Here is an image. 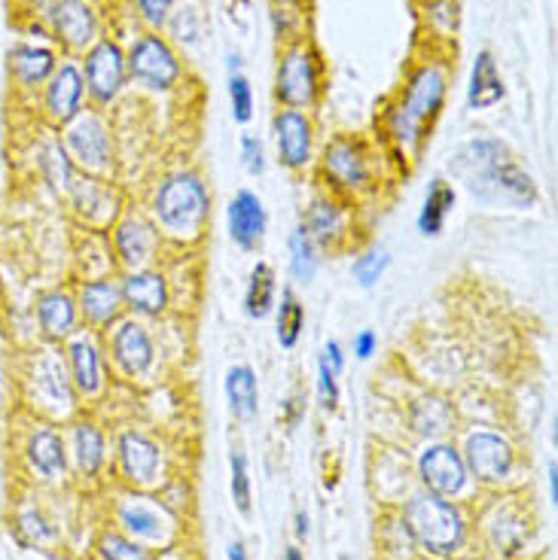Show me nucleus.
Listing matches in <instances>:
<instances>
[{
    "mask_svg": "<svg viewBox=\"0 0 558 560\" xmlns=\"http://www.w3.org/2000/svg\"><path fill=\"white\" fill-rule=\"evenodd\" d=\"M111 353H114V363L119 365V372L129 378L150 372V365L156 360L153 338L147 332V326L138 320L116 323L114 336H111Z\"/></svg>",
    "mask_w": 558,
    "mask_h": 560,
    "instance_id": "dca6fc26",
    "label": "nucleus"
},
{
    "mask_svg": "<svg viewBox=\"0 0 558 560\" xmlns=\"http://www.w3.org/2000/svg\"><path fill=\"white\" fill-rule=\"evenodd\" d=\"M345 369V357L339 341H327V348L317 360V393H321V402L327 411L339 406V375Z\"/></svg>",
    "mask_w": 558,
    "mask_h": 560,
    "instance_id": "c9c22d12",
    "label": "nucleus"
},
{
    "mask_svg": "<svg viewBox=\"0 0 558 560\" xmlns=\"http://www.w3.org/2000/svg\"><path fill=\"white\" fill-rule=\"evenodd\" d=\"M101 560H150L141 542L129 539L126 533H104L98 539Z\"/></svg>",
    "mask_w": 558,
    "mask_h": 560,
    "instance_id": "ea45409f",
    "label": "nucleus"
},
{
    "mask_svg": "<svg viewBox=\"0 0 558 560\" xmlns=\"http://www.w3.org/2000/svg\"><path fill=\"white\" fill-rule=\"evenodd\" d=\"M302 225H305V232L312 235L317 247H339L345 235H348V217H345V210L336 201H327V198H321V201H315L309 208Z\"/></svg>",
    "mask_w": 558,
    "mask_h": 560,
    "instance_id": "393cba45",
    "label": "nucleus"
},
{
    "mask_svg": "<svg viewBox=\"0 0 558 560\" xmlns=\"http://www.w3.org/2000/svg\"><path fill=\"white\" fill-rule=\"evenodd\" d=\"M28 463L31 469L46 481H56L68 469V448L65 439L53 427H37L28 439Z\"/></svg>",
    "mask_w": 558,
    "mask_h": 560,
    "instance_id": "5701e85b",
    "label": "nucleus"
},
{
    "mask_svg": "<svg viewBox=\"0 0 558 560\" xmlns=\"http://www.w3.org/2000/svg\"><path fill=\"white\" fill-rule=\"evenodd\" d=\"M114 250L131 271L147 268L159 250V229L141 213H126L114 229Z\"/></svg>",
    "mask_w": 558,
    "mask_h": 560,
    "instance_id": "4468645a",
    "label": "nucleus"
},
{
    "mask_svg": "<svg viewBox=\"0 0 558 560\" xmlns=\"http://www.w3.org/2000/svg\"><path fill=\"white\" fill-rule=\"evenodd\" d=\"M275 150L281 165L290 171L309 168L312 162V147H315V128L312 119L302 110H278L272 119Z\"/></svg>",
    "mask_w": 558,
    "mask_h": 560,
    "instance_id": "f8f14e48",
    "label": "nucleus"
},
{
    "mask_svg": "<svg viewBox=\"0 0 558 560\" xmlns=\"http://www.w3.org/2000/svg\"><path fill=\"white\" fill-rule=\"evenodd\" d=\"M71 454L77 469L83 476H98V469L107 460V445H104V433L95 423H77L71 433Z\"/></svg>",
    "mask_w": 558,
    "mask_h": 560,
    "instance_id": "7c9ffc66",
    "label": "nucleus"
},
{
    "mask_svg": "<svg viewBox=\"0 0 558 560\" xmlns=\"http://www.w3.org/2000/svg\"><path fill=\"white\" fill-rule=\"evenodd\" d=\"M86 101V83H83V70L73 61H61L56 73L46 80L44 89V110L56 126H68L83 113Z\"/></svg>",
    "mask_w": 558,
    "mask_h": 560,
    "instance_id": "ddd939ff",
    "label": "nucleus"
},
{
    "mask_svg": "<svg viewBox=\"0 0 558 560\" xmlns=\"http://www.w3.org/2000/svg\"><path fill=\"white\" fill-rule=\"evenodd\" d=\"M503 162H507V147H503L501 140H470L452 159V174L467 183V189H470L473 196L488 201L491 174L501 168Z\"/></svg>",
    "mask_w": 558,
    "mask_h": 560,
    "instance_id": "9d476101",
    "label": "nucleus"
},
{
    "mask_svg": "<svg viewBox=\"0 0 558 560\" xmlns=\"http://www.w3.org/2000/svg\"><path fill=\"white\" fill-rule=\"evenodd\" d=\"M242 165L247 174H254L259 177L263 171H266V147H263V140L254 138V135H244L242 138Z\"/></svg>",
    "mask_w": 558,
    "mask_h": 560,
    "instance_id": "a18cd8bd",
    "label": "nucleus"
},
{
    "mask_svg": "<svg viewBox=\"0 0 558 560\" xmlns=\"http://www.w3.org/2000/svg\"><path fill=\"white\" fill-rule=\"evenodd\" d=\"M119 290H123V305L141 317H159L168 308V283L159 271H150V268L129 271L119 283Z\"/></svg>",
    "mask_w": 558,
    "mask_h": 560,
    "instance_id": "aec40b11",
    "label": "nucleus"
},
{
    "mask_svg": "<svg viewBox=\"0 0 558 560\" xmlns=\"http://www.w3.org/2000/svg\"><path fill=\"white\" fill-rule=\"evenodd\" d=\"M452 408L445 399L440 396H425V399H418L412 411H409V423H412V430L418 435H428V439H440L452 430Z\"/></svg>",
    "mask_w": 558,
    "mask_h": 560,
    "instance_id": "72a5a7b5",
    "label": "nucleus"
},
{
    "mask_svg": "<svg viewBox=\"0 0 558 560\" xmlns=\"http://www.w3.org/2000/svg\"><path fill=\"white\" fill-rule=\"evenodd\" d=\"M549 503H558V463H549Z\"/></svg>",
    "mask_w": 558,
    "mask_h": 560,
    "instance_id": "09e8293b",
    "label": "nucleus"
},
{
    "mask_svg": "<svg viewBox=\"0 0 558 560\" xmlns=\"http://www.w3.org/2000/svg\"><path fill=\"white\" fill-rule=\"evenodd\" d=\"M445 89H449V77H445L443 65L430 61L409 77L400 101L394 104V110L387 116V131L403 150H416L425 140V131L443 107Z\"/></svg>",
    "mask_w": 558,
    "mask_h": 560,
    "instance_id": "f257e3e1",
    "label": "nucleus"
},
{
    "mask_svg": "<svg viewBox=\"0 0 558 560\" xmlns=\"http://www.w3.org/2000/svg\"><path fill=\"white\" fill-rule=\"evenodd\" d=\"M153 217L159 229L172 238H199L211 217V192L201 177L189 171H177L159 183L153 196Z\"/></svg>",
    "mask_w": 558,
    "mask_h": 560,
    "instance_id": "7ed1b4c3",
    "label": "nucleus"
},
{
    "mask_svg": "<svg viewBox=\"0 0 558 560\" xmlns=\"http://www.w3.org/2000/svg\"><path fill=\"white\" fill-rule=\"evenodd\" d=\"M126 68H129V80L150 92H172L184 77L181 56L159 31H147L131 43V49L126 52Z\"/></svg>",
    "mask_w": 558,
    "mask_h": 560,
    "instance_id": "39448f33",
    "label": "nucleus"
},
{
    "mask_svg": "<svg viewBox=\"0 0 558 560\" xmlns=\"http://www.w3.org/2000/svg\"><path fill=\"white\" fill-rule=\"evenodd\" d=\"M275 3H290V7H293V3H300V0H275Z\"/></svg>",
    "mask_w": 558,
    "mask_h": 560,
    "instance_id": "6e6d98bb",
    "label": "nucleus"
},
{
    "mask_svg": "<svg viewBox=\"0 0 558 560\" xmlns=\"http://www.w3.org/2000/svg\"><path fill=\"white\" fill-rule=\"evenodd\" d=\"M116 518H119V527L126 530V536L135 542H153L156 546V542H168L174 533L168 515L153 503H147L143 497H129L119 505Z\"/></svg>",
    "mask_w": 558,
    "mask_h": 560,
    "instance_id": "a211bd4d",
    "label": "nucleus"
},
{
    "mask_svg": "<svg viewBox=\"0 0 558 560\" xmlns=\"http://www.w3.org/2000/svg\"><path fill=\"white\" fill-rule=\"evenodd\" d=\"M226 225H230V238L235 247L257 250L266 238V208H263L257 192L242 189L232 198L230 210H226Z\"/></svg>",
    "mask_w": 558,
    "mask_h": 560,
    "instance_id": "6ab92c4d",
    "label": "nucleus"
},
{
    "mask_svg": "<svg viewBox=\"0 0 558 560\" xmlns=\"http://www.w3.org/2000/svg\"><path fill=\"white\" fill-rule=\"evenodd\" d=\"M324 174L345 192H360L370 186V159L358 140L336 138L324 150Z\"/></svg>",
    "mask_w": 558,
    "mask_h": 560,
    "instance_id": "2eb2a0df",
    "label": "nucleus"
},
{
    "mask_svg": "<svg viewBox=\"0 0 558 560\" xmlns=\"http://www.w3.org/2000/svg\"><path fill=\"white\" fill-rule=\"evenodd\" d=\"M135 3V13L141 19L143 25L150 31H162L168 25V19H172L174 7H177V0H131Z\"/></svg>",
    "mask_w": 558,
    "mask_h": 560,
    "instance_id": "c03bdc74",
    "label": "nucleus"
},
{
    "mask_svg": "<svg viewBox=\"0 0 558 560\" xmlns=\"http://www.w3.org/2000/svg\"><path fill=\"white\" fill-rule=\"evenodd\" d=\"M123 308H126V305H123V290H119V283L111 278H98L83 283L80 299H77V311L83 314V320H86L89 326H98V329L119 320Z\"/></svg>",
    "mask_w": 558,
    "mask_h": 560,
    "instance_id": "412c9836",
    "label": "nucleus"
},
{
    "mask_svg": "<svg viewBox=\"0 0 558 560\" xmlns=\"http://www.w3.org/2000/svg\"><path fill=\"white\" fill-rule=\"evenodd\" d=\"M34 384H37V399L44 406L68 408L71 406V375L65 372V365L58 363L56 357H40L37 360V372H34Z\"/></svg>",
    "mask_w": 558,
    "mask_h": 560,
    "instance_id": "c85d7f7f",
    "label": "nucleus"
},
{
    "mask_svg": "<svg viewBox=\"0 0 558 560\" xmlns=\"http://www.w3.org/2000/svg\"><path fill=\"white\" fill-rule=\"evenodd\" d=\"M297 536H300V539H305V536H309V515H305V512H300V515H297Z\"/></svg>",
    "mask_w": 558,
    "mask_h": 560,
    "instance_id": "3c124183",
    "label": "nucleus"
},
{
    "mask_svg": "<svg viewBox=\"0 0 558 560\" xmlns=\"http://www.w3.org/2000/svg\"><path fill=\"white\" fill-rule=\"evenodd\" d=\"M375 348H379V336L372 329H360L358 336H354V357L358 360H370Z\"/></svg>",
    "mask_w": 558,
    "mask_h": 560,
    "instance_id": "de8ad7c7",
    "label": "nucleus"
},
{
    "mask_svg": "<svg viewBox=\"0 0 558 560\" xmlns=\"http://www.w3.org/2000/svg\"><path fill=\"white\" fill-rule=\"evenodd\" d=\"M73 208L92 223H107L116 213V192L101 180H80L71 186Z\"/></svg>",
    "mask_w": 558,
    "mask_h": 560,
    "instance_id": "c756f323",
    "label": "nucleus"
},
{
    "mask_svg": "<svg viewBox=\"0 0 558 560\" xmlns=\"http://www.w3.org/2000/svg\"><path fill=\"white\" fill-rule=\"evenodd\" d=\"M65 150L89 174H107L114 168V138L98 113H80L65 126Z\"/></svg>",
    "mask_w": 558,
    "mask_h": 560,
    "instance_id": "0eeeda50",
    "label": "nucleus"
},
{
    "mask_svg": "<svg viewBox=\"0 0 558 560\" xmlns=\"http://www.w3.org/2000/svg\"><path fill=\"white\" fill-rule=\"evenodd\" d=\"M321 95V58L309 43L297 40L278 58L275 73V98L287 110H309Z\"/></svg>",
    "mask_w": 558,
    "mask_h": 560,
    "instance_id": "20e7f679",
    "label": "nucleus"
},
{
    "mask_svg": "<svg viewBox=\"0 0 558 560\" xmlns=\"http://www.w3.org/2000/svg\"><path fill=\"white\" fill-rule=\"evenodd\" d=\"M230 73H242V58L230 56Z\"/></svg>",
    "mask_w": 558,
    "mask_h": 560,
    "instance_id": "864d4df0",
    "label": "nucleus"
},
{
    "mask_svg": "<svg viewBox=\"0 0 558 560\" xmlns=\"http://www.w3.org/2000/svg\"><path fill=\"white\" fill-rule=\"evenodd\" d=\"M168 28H172L174 40L184 43V46H196L201 40V31H205V19L196 3H181L174 7L172 19H168Z\"/></svg>",
    "mask_w": 558,
    "mask_h": 560,
    "instance_id": "58836bf2",
    "label": "nucleus"
},
{
    "mask_svg": "<svg viewBox=\"0 0 558 560\" xmlns=\"http://www.w3.org/2000/svg\"><path fill=\"white\" fill-rule=\"evenodd\" d=\"M455 208V189H452V183L437 180L430 183L428 196H425V205L418 210V232L425 235V238H437L440 232H443L445 217L452 213Z\"/></svg>",
    "mask_w": 558,
    "mask_h": 560,
    "instance_id": "2f4dec72",
    "label": "nucleus"
},
{
    "mask_svg": "<svg viewBox=\"0 0 558 560\" xmlns=\"http://www.w3.org/2000/svg\"><path fill=\"white\" fill-rule=\"evenodd\" d=\"M116 451H119V469H123L126 481L138 485V488L156 485L159 472H162V451L153 439L131 430V433L119 435Z\"/></svg>",
    "mask_w": 558,
    "mask_h": 560,
    "instance_id": "f3484780",
    "label": "nucleus"
},
{
    "mask_svg": "<svg viewBox=\"0 0 558 560\" xmlns=\"http://www.w3.org/2000/svg\"><path fill=\"white\" fill-rule=\"evenodd\" d=\"M19 530L25 533L31 542H46V539H53V530H49L46 518L40 512H34V509L19 515Z\"/></svg>",
    "mask_w": 558,
    "mask_h": 560,
    "instance_id": "49530a36",
    "label": "nucleus"
},
{
    "mask_svg": "<svg viewBox=\"0 0 558 560\" xmlns=\"http://www.w3.org/2000/svg\"><path fill=\"white\" fill-rule=\"evenodd\" d=\"M40 174L53 189L71 192V186L77 183V171H73L71 155H68L61 140H49L40 147Z\"/></svg>",
    "mask_w": 558,
    "mask_h": 560,
    "instance_id": "f704fd0d",
    "label": "nucleus"
},
{
    "mask_svg": "<svg viewBox=\"0 0 558 560\" xmlns=\"http://www.w3.org/2000/svg\"><path fill=\"white\" fill-rule=\"evenodd\" d=\"M275 293H278V283H275V271L269 262H257L247 280V293H244V311L247 317L254 320H266L275 308Z\"/></svg>",
    "mask_w": 558,
    "mask_h": 560,
    "instance_id": "473e14b6",
    "label": "nucleus"
},
{
    "mask_svg": "<svg viewBox=\"0 0 558 560\" xmlns=\"http://www.w3.org/2000/svg\"><path fill=\"white\" fill-rule=\"evenodd\" d=\"M321 266V256H317V244L312 235L305 232V225H297L290 232V275L297 283H312Z\"/></svg>",
    "mask_w": 558,
    "mask_h": 560,
    "instance_id": "e433bc0d",
    "label": "nucleus"
},
{
    "mask_svg": "<svg viewBox=\"0 0 558 560\" xmlns=\"http://www.w3.org/2000/svg\"><path fill=\"white\" fill-rule=\"evenodd\" d=\"M503 101V80L498 77V65L495 56L483 49L470 70V85H467V104L470 110H488Z\"/></svg>",
    "mask_w": 558,
    "mask_h": 560,
    "instance_id": "a878e982",
    "label": "nucleus"
},
{
    "mask_svg": "<svg viewBox=\"0 0 558 560\" xmlns=\"http://www.w3.org/2000/svg\"><path fill=\"white\" fill-rule=\"evenodd\" d=\"M418 478L428 493H437V497H458L461 490L467 488V466L461 460V451L445 445V442H437L430 448L421 451L418 457Z\"/></svg>",
    "mask_w": 558,
    "mask_h": 560,
    "instance_id": "1a4fd4ad",
    "label": "nucleus"
},
{
    "mask_svg": "<svg viewBox=\"0 0 558 560\" xmlns=\"http://www.w3.org/2000/svg\"><path fill=\"white\" fill-rule=\"evenodd\" d=\"M230 101H232V119L244 126L254 116V92L244 73H230Z\"/></svg>",
    "mask_w": 558,
    "mask_h": 560,
    "instance_id": "37998d69",
    "label": "nucleus"
},
{
    "mask_svg": "<svg viewBox=\"0 0 558 560\" xmlns=\"http://www.w3.org/2000/svg\"><path fill=\"white\" fill-rule=\"evenodd\" d=\"M56 52L46 49V46H15L10 52V70H13L19 85H25V89L46 85V80L56 73Z\"/></svg>",
    "mask_w": 558,
    "mask_h": 560,
    "instance_id": "bb28decb",
    "label": "nucleus"
},
{
    "mask_svg": "<svg viewBox=\"0 0 558 560\" xmlns=\"http://www.w3.org/2000/svg\"><path fill=\"white\" fill-rule=\"evenodd\" d=\"M230 560H247V551H244L242 542H232V546H230Z\"/></svg>",
    "mask_w": 558,
    "mask_h": 560,
    "instance_id": "603ef678",
    "label": "nucleus"
},
{
    "mask_svg": "<svg viewBox=\"0 0 558 560\" xmlns=\"http://www.w3.org/2000/svg\"><path fill=\"white\" fill-rule=\"evenodd\" d=\"M387 266H391V256H387V250H370V253H363V256H358V262H354V268H351V275H354V280H358L363 290H372V287L382 280Z\"/></svg>",
    "mask_w": 558,
    "mask_h": 560,
    "instance_id": "a19ab883",
    "label": "nucleus"
},
{
    "mask_svg": "<svg viewBox=\"0 0 558 560\" xmlns=\"http://www.w3.org/2000/svg\"><path fill=\"white\" fill-rule=\"evenodd\" d=\"M68 369L71 384L80 396H95L104 387V363H101L98 345L89 336H77L68 345Z\"/></svg>",
    "mask_w": 558,
    "mask_h": 560,
    "instance_id": "4be33fe9",
    "label": "nucleus"
},
{
    "mask_svg": "<svg viewBox=\"0 0 558 560\" xmlns=\"http://www.w3.org/2000/svg\"><path fill=\"white\" fill-rule=\"evenodd\" d=\"M302 326H305V308L297 299V293L287 287L281 293V305H278V345L281 348H297V341L302 336Z\"/></svg>",
    "mask_w": 558,
    "mask_h": 560,
    "instance_id": "4c0bfd02",
    "label": "nucleus"
},
{
    "mask_svg": "<svg viewBox=\"0 0 558 560\" xmlns=\"http://www.w3.org/2000/svg\"><path fill=\"white\" fill-rule=\"evenodd\" d=\"M223 390H226V399H230L232 418L251 420L257 415L259 387L251 365H232L226 372V381H223Z\"/></svg>",
    "mask_w": 558,
    "mask_h": 560,
    "instance_id": "cd10ccee",
    "label": "nucleus"
},
{
    "mask_svg": "<svg viewBox=\"0 0 558 560\" xmlns=\"http://www.w3.org/2000/svg\"><path fill=\"white\" fill-rule=\"evenodd\" d=\"M461 460L467 466V476L483 481V485H501L507 478L513 476L515 454L513 445L498 433H488V430H476L467 435L464 451H461Z\"/></svg>",
    "mask_w": 558,
    "mask_h": 560,
    "instance_id": "6e6552de",
    "label": "nucleus"
},
{
    "mask_svg": "<svg viewBox=\"0 0 558 560\" xmlns=\"http://www.w3.org/2000/svg\"><path fill=\"white\" fill-rule=\"evenodd\" d=\"M77 317H80L77 302L61 290H53V293H44L37 299V323H40V332L49 341H61V338L73 336Z\"/></svg>",
    "mask_w": 558,
    "mask_h": 560,
    "instance_id": "b1692460",
    "label": "nucleus"
},
{
    "mask_svg": "<svg viewBox=\"0 0 558 560\" xmlns=\"http://www.w3.org/2000/svg\"><path fill=\"white\" fill-rule=\"evenodd\" d=\"M83 83H86V95L98 107H111L123 89L129 83V68H126V49L116 40L98 37L86 49L83 58Z\"/></svg>",
    "mask_w": 558,
    "mask_h": 560,
    "instance_id": "423d86ee",
    "label": "nucleus"
},
{
    "mask_svg": "<svg viewBox=\"0 0 558 560\" xmlns=\"http://www.w3.org/2000/svg\"><path fill=\"white\" fill-rule=\"evenodd\" d=\"M49 25L56 40L73 52H86L101 34L98 13L89 0H56L49 7Z\"/></svg>",
    "mask_w": 558,
    "mask_h": 560,
    "instance_id": "9b49d317",
    "label": "nucleus"
},
{
    "mask_svg": "<svg viewBox=\"0 0 558 560\" xmlns=\"http://www.w3.org/2000/svg\"><path fill=\"white\" fill-rule=\"evenodd\" d=\"M302 406H305V402H302V396H293V399L287 402V420H290V423H297V420H300Z\"/></svg>",
    "mask_w": 558,
    "mask_h": 560,
    "instance_id": "8fccbe9b",
    "label": "nucleus"
},
{
    "mask_svg": "<svg viewBox=\"0 0 558 560\" xmlns=\"http://www.w3.org/2000/svg\"><path fill=\"white\" fill-rule=\"evenodd\" d=\"M403 527L418 548L437 558H449L461 551L467 539V521L458 505L428 490L409 497V503L403 505Z\"/></svg>",
    "mask_w": 558,
    "mask_h": 560,
    "instance_id": "f03ea898",
    "label": "nucleus"
},
{
    "mask_svg": "<svg viewBox=\"0 0 558 560\" xmlns=\"http://www.w3.org/2000/svg\"><path fill=\"white\" fill-rule=\"evenodd\" d=\"M232 500L242 515H251V476H247V457L242 451H232Z\"/></svg>",
    "mask_w": 558,
    "mask_h": 560,
    "instance_id": "79ce46f5",
    "label": "nucleus"
},
{
    "mask_svg": "<svg viewBox=\"0 0 558 560\" xmlns=\"http://www.w3.org/2000/svg\"><path fill=\"white\" fill-rule=\"evenodd\" d=\"M284 560H305V558H302V551H300V548H287Z\"/></svg>",
    "mask_w": 558,
    "mask_h": 560,
    "instance_id": "5fc2aeb1",
    "label": "nucleus"
}]
</instances>
